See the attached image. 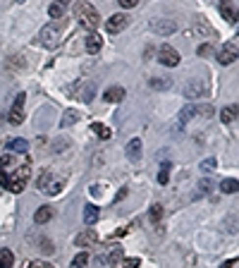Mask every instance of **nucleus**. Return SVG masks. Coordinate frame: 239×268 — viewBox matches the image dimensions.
I'll return each instance as SVG.
<instances>
[{
	"instance_id": "obj_43",
	"label": "nucleus",
	"mask_w": 239,
	"mask_h": 268,
	"mask_svg": "<svg viewBox=\"0 0 239 268\" xmlns=\"http://www.w3.org/2000/svg\"><path fill=\"white\" fill-rule=\"evenodd\" d=\"M7 65H10V67H24V60H22V58H17V55H15V60H10Z\"/></svg>"
},
{
	"instance_id": "obj_16",
	"label": "nucleus",
	"mask_w": 239,
	"mask_h": 268,
	"mask_svg": "<svg viewBox=\"0 0 239 268\" xmlns=\"http://www.w3.org/2000/svg\"><path fill=\"white\" fill-rule=\"evenodd\" d=\"M148 87L156 91H167L172 89V79L170 77H153V79H148Z\"/></svg>"
},
{
	"instance_id": "obj_36",
	"label": "nucleus",
	"mask_w": 239,
	"mask_h": 268,
	"mask_svg": "<svg viewBox=\"0 0 239 268\" xmlns=\"http://www.w3.org/2000/svg\"><path fill=\"white\" fill-rule=\"evenodd\" d=\"M215 165H218V161H215V158H206V161L201 163V170H203V173H208V170H215Z\"/></svg>"
},
{
	"instance_id": "obj_45",
	"label": "nucleus",
	"mask_w": 239,
	"mask_h": 268,
	"mask_svg": "<svg viewBox=\"0 0 239 268\" xmlns=\"http://www.w3.org/2000/svg\"><path fill=\"white\" fill-rule=\"evenodd\" d=\"M237 266V259H232V261H227V264H222V268H232Z\"/></svg>"
},
{
	"instance_id": "obj_1",
	"label": "nucleus",
	"mask_w": 239,
	"mask_h": 268,
	"mask_svg": "<svg viewBox=\"0 0 239 268\" xmlns=\"http://www.w3.org/2000/svg\"><path fill=\"white\" fill-rule=\"evenodd\" d=\"M31 179V158L27 153H2L0 156V187L12 192V194H22L24 187Z\"/></svg>"
},
{
	"instance_id": "obj_41",
	"label": "nucleus",
	"mask_w": 239,
	"mask_h": 268,
	"mask_svg": "<svg viewBox=\"0 0 239 268\" xmlns=\"http://www.w3.org/2000/svg\"><path fill=\"white\" fill-rule=\"evenodd\" d=\"M67 146H70V142H67V139H62V142L60 144H53V153H60V151H62V149H67Z\"/></svg>"
},
{
	"instance_id": "obj_22",
	"label": "nucleus",
	"mask_w": 239,
	"mask_h": 268,
	"mask_svg": "<svg viewBox=\"0 0 239 268\" xmlns=\"http://www.w3.org/2000/svg\"><path fill=\"white\" fill-rule=\"evenodd\" d=\"M237 189H239V182L235 178H227V179H222V182H220V192H222V194H237Z\"/></svg>"
},
{
	"instance_id": "obj_18",
	"label": "nucleus",
	"mask_w": 239,
	"mask_h": 268,
	"mask_svg": "<svg viewBox=\"0 0 239 268\" xmlns=\"http://www.w3.org/2000/svg\"><path fill=\"white\" fill-rule=\"evenodd\" d=\"M220 120L225 122V125H230V122H237V103L222 108V110H220Z\"/></svg>"
},
{
	"instance_id": "obj_17",
	"label": "nucleus",
	"mask_w": 239,
	"mask_h": 268,
	"mask_svg": "<svg viewBox=\"0 0 239 268\" xmlns=\"http://www.w3.org/2000/svg\"><path fill=\"white\" fill-rule=\"evenodd\" d=\"M125 153H127L129 161H139L141 158V139H132L125 149Z\"/></svg>"
},
{
	"instance_id": "obj_11",
	"label": "nucleus",
	"mask_w": 239,
	"mask_h": 268,
	"mask_svg": "<svg viewBox=\"0 0 239 268\" xmlns=\"http://www.w3.org/2000/svg\"><path fill=\"white\" fill-rule=\"evenodd\" d=\"M98 242V233L96 230H84V233H79L77 235V239H74V244L77 247H91V244H96Z\"/></svg>"
},
{
	"instance_id": "obj_4",
	"label": "nucleus",
	"mask_w": 239,
	"mask_h": 268,
	"mask_svg": "<svg viewBox=\"0 0 239 268\" xmlns=\"http://www.w3.org/2000/svg\"><path fill=\"white\" fill-rule=\"evenodd\" d=\"M158 62L165 65V67H177L180 65V53L170 46V43H163L158 48Z\"/></svg>"
},
{
	"instance_id": "obj_24",
	"label": "nucleus",
	"mask_w": 239,
	"mask_h": 268,
	"mask_svg": "<svg viewBox=\"0 0 239 268\" xmlns=\"http://www.w3.org/2000/svg\"><path fill=\"white\" fill-rule=\"evenodd\" d=\"M15 266V254L10 249H0V268H12Z\"/></svg>"
},
{
	"instance_id": "obj_32",
	"label": "nucleus",
	"mask_w": 239,
	"mask_h": 268,
	"mask_svg": "<svg viewBox=\"0 0 239 268\" xmlns=\"http://www.w3.org/2000/svg\"><path fill=\"white\" fill-rule=\"evenodd\" d=\"M151 220H153V223H158V220H160V218H163V206H160V204H153V206H151Z\"/></svg>"
},
{
	"instance_id": "obj_44",
	"label": "nucleus",
	"mask_w": 239,
	"mask_h": 268,
	"mask_svg": "<svg viewBox=\"0 0 239 268\" xmlns=\"http://www.w3.org/2000/svg\"><path fill=\"white\" fill-rule=\"evenodd\" d=\"M127 192H129L127 187H122V189H120V192H117V197H115V201H122V199L127 197Z\"/></svg>"
},
{
	"instance_id": "obj_23",
	"label": "nucleus",
	"mask_w": 239,
	"mask_h": 268,
	"mask_svg": "<svg viewBox=\"0 0 239 268\" xmlns=\"http://www.w3.org/2000/svg\"><path fill=\"white\" fill-rule=\"evenodd\" d=\"M7 149L15 151V153H27L29 151V142L27 139H12V142L7 144Z\"/></svg>"
},
{
	"instance_id": "obj_13",
	"label": "nucleus",
	"mask_w": 239,
	"mask_h": 268,
	"mask_svg": "<svg viewBox=\"0 0 239 268\" xmlns=\"http://www.w3.org/2000/svg\"><path fill=\"white\" fill-rule=\"evenodd\" d=\"M84 46H86V53H98V51L103 48V38L96 34V31H89L86 41H84Z\"/></svg>"
},
{
	"instance_id": "obj_3",
	"label": "nucleus",
	"mask_w": 239,
	"mask_h": 268,
	"mask_svg": "<svg viewBox=\"0 0 239 268\" xmlns=\"http://www.w3.org/2000/svg\"><path fill=\"white\" fill-rule=\"evenodd\" d=\"M36 41L43 46V48L53 51V48H57V43H60V29H57L55 24H46V27L38 31Z\"/></svg>"
},
{
	"instance_id": "obj_42",
	"label": "nucleus",
	"mask_w": 239,
	"mask_h": 268,
	"mask_svg": "<svg viewBox=\"0 0 239 268\" xmlns=\"http://www.w3.org/2000/svg\"><path fill=\"white\" fill-rule=\"evenodd\" d=\"M139 264H141L139 259H125V261H122V266L125 268H139Z\"/></svg>"
},
{
	"instance_id": "obj_46",
	"label": "nucleus",
	"mask_w": 239,
	"mask_h": 268,
	"mask_svg": "<svg viewBox=\"0 0 239 268\" xmlns=\"http://www.w3.org/2000/svg\"><path fill=\"white\" fill-rule=\"evenodd\" d=\"M57 2H60V5H65V2H70V0H57Z\"/></svg>"
},
{
	"instance_id": "obj_35",
	"label": "nucleus",
	"mask_w": 239,
	"mask_h": 268,
	"mask_svg": "<svg viewBox=\"0 0 239 268\" xmlns=\"http://www.w3.org/2000/svg\"><path fill=\"white\" fill-rule=\"evenodd\" d=\"M24 268H55L53 264H48V261H27Z\"/></svg>"
},
{
	"instance_id": "obj_2",
	"label": "nucleus",
	"mask_w": 239,
	"mask_h": 268,
	"mask_svg": "<svg viewBox=\"0 0 239 268\" xmlns=\"http://www.w3.org/2000/svg\"><path fill=\"white\" fill-rule=\"evenodd\" d=\"M74 17L79 19V27L86 29V31H96L98 24H101L98 10H96L93 5H89V2H84V0H79V2L74 5Z\"/></svg>"
},
{
	"instance_id": "obj_10",
	"label": "nucleus",
	"mask_w": 239,
	"mask_h": 268,
	"mask_svg": "<svg viewBox=\"0 0 239 268\" xmlns=\"http://www.w3.org/2000/svg\"><path fill=\"white\" fill-rule=\"evenodd\" d=\"M127 24H129L127 15H112V17L106 22V29H108V34H120L122 29H127Z\"/></svg>"
},
{
	"instance_id": "obj_47",
	"label": "nucleus",
	"mask_w": 239,
	"mask_h": 268,
	"mask_svg": "<svg viewBox=\"0 0 239 268\" xmlns=\"http://www.w3.org/2000/svg\"><path fill=\"white\" fill-rule=\"evenodd\" d=\"M19 2H24V0H19Z\"/></svg>"
},
{
	"instance_id": "obj_15",
	"label": "nucleus",
	"mask_w": 239,
	"mask_h": 268,
	"mask_svg": "<svg viewBox=\"0 0 239 268\" xmlns=\"http://www.w3.org/2000/svg\"><path fill=\"white\" fill-rule=\"evenodd\" d=\"M194 115H196V106L182 108V110H180V118H177V125H175V132H180V129H182V127L186 125L191 118H194Z\"/></svg>"
},
{
	"instance_id": "obj_30",
	"label": "nucleus",
	"mask_w": 239,
	"mask_h": 268,
	"mask_svg": "<svg viewBox=\"0 0 239 268\" xmlns=\"http://www.w3.org/2000/svg\"><path fill=\"white\" fill-rule=\"evenodd\" d=\"M51 175H53L51 170H41V175H38V178H36V189H38V192H41V189L46 187V182L51 179Z\"/></svg>"
},
{
	"instance_id": "obj_29",
	"label": "nucleus",
	"mask_w": 239,
	"mask_h": 268,
	"mask_svg": "<svg viewBox=\"0 0 239 268\" xmlns=\"http://www.w3.org/2000/svg\"><path fill=\"white\" fill-rule=\"evenodd\" d=\"M194 34H201V36H211V27L203 22V19H196V27L191 29Z\"/></svg>"
},
{
	"instance_id": "obj_34",
	"label": "nucleus",
	"mask_w": 239,
	"mask_h": 268,
	"mask_svg": "<svg viewBox=\"0 0 239 268\" xmlns=\"http://www.w3.org/2000/svg\"><path fill=\"white\" fill-rule=\"evenodd\" d=\"M211 189H213L211 179H201V182H199V194H196V197H203V194H208Z\"/></svg>"
},
{
	"instance_id": "obj_12",
	"label": "nucleus",
	"mask_w": 239,
	"mask_h": 268,
	"mask_svg": "<svg viewBox=\"0 0 239 268\" xmlns=\"http://www.w3.org/2000/svg\"><path fill=\"white\" fill-rule=\"evenodd\" d=\"M220 15L227 19V22L237 24V7H235L232 0H220Z\"/></svg>"
},
{
	"instance_id": "obj_33",
	"label": "nucleus",
	"mask_w": 239,
	"mask_h": 268,
	"mask_svg": "<svg viewBox=\"0 0 239 268\" xmlns=\"http://www.w3.org/2000/svg\"><path fill=\"white\" fill-rule=\"evenodd\" d=\"M38 244H41V251H43L46 256H51V254L55 251V247H53V242H51V239H43V237H41V239H38Z\"/></svg>"
},
{
	"instance_id": "obj_38",
	"label": "nucleus",
	"mask_w": 239,
	"mask_h": 268,
	"mask_svg": "<svg viewBox=\"0 0 239 268\" xmlns=\"http://www.w3.org/2000/svg\"><path fill=\"white\" fill-rule=\"evenodd\" d=\"M91 93H93V84H89V87L84 89V93H81V101H84V103H89V101L93 98Z\"/></svg>"
},
{
	"instance_id": "obj_39",
	"label": "nucleus",
	"mask_w": 239,
	"mask_h": 268,
	"mask_svg": "<svg viewBox=\"0 0 239 268\" xmlns=\"http://www.w3.org/2000/svg\"><path fill=\"white\" fill-rule=\"evenodd\" d=\"M196 113H201V118H211V115H213V106H201V108H196Z\"/></svg>"
},
{
	"instance_id": "obj_40",
	"label": "nucleus",
	"mask_w": 239,
	"mask_h": 268,
	"mask_svg": "<svg viewBox=\"0 0 239 268\" xmlns=\"http://www.w3.org/2000/svg\"><path fill=\"white\" fill-rule=\"evenodd\" d=\"M120 2V7H125V10H129V7H136L139 5V0H117Z\"/></svg>"
},
{
	"instance_id": "obj_27",
	"label": "nucleus",
	"mask_w": 239,
	"mask_h": 268,
	"mask_svg": "<svg viewBox=\"0 0 239 268\" xmlns=\"http://www.w3.org/2000/svg\"><path fill=\"white\" fill-rule=\"evenodd\" d=\"M86 264H89V254L86 251H81V254H77L72 261V268H86Z\"/></svg>"
},
{
	"instance_id": "obj_14",
	"label": "nucleus",
	"mask_w": 239,
	"mask_h": 268,
	"mask_svg": "<svg viewBox=\"0 0 239 268\" xmlns=\"http://www.w3.org/2000/svg\"><path fill=\"white\" fill-rule=\"evenodd\" d=\"M103 98H106L108 103H122V101H125V89H122V87H108L106 93H103Z\"/></svg>"
},
{
	"instance_id": "obj_25",
	"label": "nucleus",
	"mask_w": 239,
	"mask_h": 268,
	"mask_svg": "<svg viewBox=\"0 0 239 268\" xmlns=\"http://www.w3.org/2000/svg\"><path fill=\"white\" fill-rule=\"evenodd\" d=\"M91 129L96 132V137H98V139H110V134H112L110 127H106L103 122H93Z\"/></svg>"
},
{
	"instance_id": "obj_6",
	"label": "nucleus",
	"mask_w": 239,
	"mask_h": 268,
	"mask_svg": "<svg viewBox=\"0 0 239 268\" xmlns=\"http://www.w3.org/2000/svg\"><path fill=\"white\" fill-rule=\"evenodd\" d=\"M237 41H230V43H225L220 48V53H218V62L220 65H232V62H237Z\"/></svg>"
},
{
	"instance_id": "obj_37",
	"label": "nucleus",
	"mask_w": 239,
	"mask_h": 268,
	"mask_svg": "<svg viewBox=\"0 0 239 268\" xmlns=\"http://www.w3.org/2000/svg\"><path fill=\"white\" fill-rule=\"evenodd\" d=\"M196 53L201 55V58H203V55H211V53H213V43H203V46H199V51H196Z\"/></svg>"
},
{
	"instance_id": "obj_19",
	"label": "nucleus",
	"mask_w": 239,
	"mask_h": 268,
	"mask_svg": "<svg viewBox=\"0 0 239 268\" xmlns=\"http://www.w3.org/2000/svg\"><path fill=\"white\" fill-rule=\"evenodd\" d=\"M103 259H106V266H115L117 261H122V247H117V244H115V247H110V249H108V254H106Z\"/></svg>"
},
{
	"instance_id": "obj_20",
	"label": "nucleus",
	"mask_w": 239,
	"mask_h": 268,
	"mask_svg": "<svg viewBox=\"0 0 239 268\" xmlns=\"http://www.w3.org/2000/svg\"><path fill=\"white\" fill-rule=\"evenodd\" d=\"M51 218H53V208H51V206H41V208H38L36 213H34V220H36L38 225L48 223Z\"/></svg>"
},
{
	"instance_id": "obj_28",
	"label": "nucleus",
	"mask_w": 239,
	"mask_h": 268,
	"mask_svg": "<svg viewBox=\"0 0 239 268\" xmlns=\"http://www.w3.org/2000/svg\"><path fill=\"white\" fill-rule=\"evenodd\" d=\"M48 15L53 19H60L62 15H65V5H60V2H53L51 7H48Z\"/></svg>"
},
{
	"instance_id": "obj_21",
	"label": "nucleus",
	"mask_w": 239,
	"mask_h": 268,
	"mask_svg": "<svg viewBox=\"0 0 239 268\" xmlns=\"http://www.w3.org/2000/svg\"><path fill=\"white\" fill-rule=\"evenodd\" d=\"M96 220H98V206L86 204V206H84V223H86V225H93Z\"/></svg>"
},
{
	"instance_id": "obj_31",
	"label": "nucleus",
	"mask_w": 239,
	"mask_h": 268,
	"mask_svg": "<svg viewBox=\"0 0 239 268\" xmlns=\"http://www.w3.org/2000/svg\"><path fill=\"white\" fill-rule=\"evenodd\" d=\"M158 182H160V184H167V182H170V163H163V168H160V173H158Z\"/></svg>"
},
{
	"instance_id": "obj_7",
	"label": "nucleus",
	"mask_w": 239,
	"mask_h": 268,
	"mask_svg": "<svg viewBox=\"0 0 239 268\" xmlns=\"http://www.w3.org/2000/svg\"><path fill=\"white\" fill-rule=\"evenodd\" d=\"M184 96L191 101V98H201V96H208V84L203 79H194L191 84L184 87Z\"/></svg>"
},
{
	"instance_id": "obj_26",
	"label": "nucleus",
	"mask_w": 239,
	"mask_h": 268,
	"mask_svg": "<svg viewBox=\"0 0 239 268\" xmlns=\"http://www.w3.org/2000/svg\"><path fill=\"white\" fill-rule=\"evenodd\" d=\"M77 120H79V113H77V110H72V108H70V110L65 113V118L60 120V125H62V127H70V125H74Z\"/></svg>"
},
{
	"instance_id": "obj_8",
	"label": "nucleus",
	"mask_w": 239,
	"mask_h": 268,
	"mask_svg": "<svg viewBox=\"0 0 239 268\" xmlns=\"http://www.w3.org/2000/svg\"><path fill=\"white\" fill-rule=\"evenodd\" d=\"M24 101H27L24 93H19L17 98H15V106L7 113V122H10V125H19V122L24 120Z\"/></svg>"
},
{
	"instance_id": "obj_5",
	"label": "nucleus",
	"mask_w": 239,
	"mask_h": 268,
	"mask_svg": "<svg viewBox=\"0 0 239 268\" xmlns=\"http://www.w3.org/2000/svg\"><path fill=\"white\" fill-rule=\"evenodd\" d=\"M151 29H153V34H158V36H172L175 31H177V22L175 19H156L153 24H151Z\"/></svg>"
},
{
	"instance_id": "obj_9",
	"label": "nucleus",
	"mask_w": 239,
	"mask_h": 268,
	"mask_svg": "<svg viewBox=\"0 0 239 268\" xmlns=\"http://www.w3.org/2000/svg\"><path fill=\"white\" fill-rule=\"evenodd\" d=\"M65 184H67V178H53V175H51V179L46 182V187H43L41 192H43L46 197H57V194L65 189Z\"/></svg>"
}]
</instances>
